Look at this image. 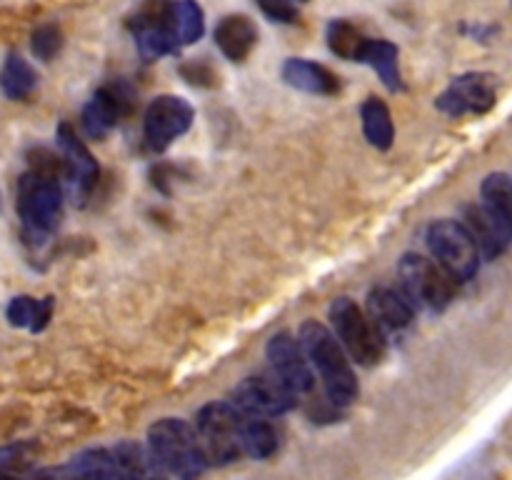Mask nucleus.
Wrapping results in <instances>:
<instances>
[{
    "mask_svg": "<svg viewBox=\"0 0 512 480\" xmlns=\"http://www.w3.org/2000/svg\"><path fill=\"white\" fill-rule=\"evenodd\" d=\"M298 338L303 343L305 353H308L310 363H313L318 380L323 383L325 398L335 408H345L358 398V375H355L353 363H350V353L335 330L323 325L320 320H305L298 330Z\"/></svg>",
    "mask_w": 512,
    "mask_h": 480,
    "instance_id": "f257e3e1",
    "label": "nucleus"
},
{
    "mask_svg": "<svg viewBox=\"0 0 512 480\" xmlns=\"http://www.w3.org/2000/svg\"><path fill=\"white\" fill-rule=\"evenodd\" d=\"M63 188L58 183V173L33 165L28 173L18 178V195L15 210L20 218V233L25 245L43 248L50 235L58 230L63 220Z\"/></svg>",
    "mask_w": 512,
    "mask_h": 480,
    "instance_id": "f03ea898",
    "label": "nucleus"
},
{
    "mask_svg": "<svg viewBox=\"0 0 512 480\" xmlns=\"http://www.w3.org/2000/svg\"><path fill=\"white\" fill-rule=\"evenodd\" d=\"M148 455L155 475L198 478L210 465L195 425L180 418H160L148 428Z\"/></svg>",
    "mask_w": 512,
    "mask_h": 480,
    "instance_id": "7ed1b4c3",
    "label": "nucleus"
},
{
    "mask_svg": "<svg viewBox=\"0 0 512 480\" xmlns=\"http://www.w3.org/2000/svg\"><path fill=\"white\" fill-rule=\"evenodd\" d=\"M245 423L248 413H243L233 400H210L195 413V428L210 465H228L243 458Z\"/></svg>",
    "mask_w": 512,
    "mask_h": 480,
    "instance_id": "20e7f679",
    "label": "nucleus"
},
{
    "mask_svg": "<svg viewBox=\"0 0 512 480\" xmlns=\"http://www.w3.org/2000/svg\"><path fill=\"white\" fill-rule=\"evenodd\" d=\"M398 278L400 290L408 295L415 310H430V313L448 308L460 285L438 260L420 253H405L398 260Z\"/></svg>",
    "mask_w": 512,
    "mask_h": 480,
    "instance_id": "39448f33",
    "label": "nucleus"
},
{
    "mask_svg": "<svg viewBox=\"0 0 512 480\" xmlns=\"http://www.w3.org/2000/svg\"><path fill=\"white\" fill-rule=\"evenodd\" d=\"M328 315L335 335H338L340 343L345 345V350H348L355 363L370 368V365L383 360L385 333L370 318L368 310H363L353 298L343 295V298L333 300Z\"/></svg>",
    "mask_w": 512,
    "mask_h": 480,
    "instance_id": "423d86ee",
    "label": "nucleus"
},
{
    "mask_svg": "<svg viewBox=\"0 0 512 480\" xmlns=\"http://www.w3.org/2000/svg\"><path fill=\"white\" fill-rule=\"evenodd\" d=\"M60 473L80 475V478H140V475H155L148 445L143 448L135 440H120L113 448L83 450Z\"/></svg>",
    "mask_w": 512,
    "mask_h": 480,
    "instance_id": "0eeeda50",
    "label": "nucleus"
},
{
    "mask_svg": "<svg viewBox=\"0 0 512 480\" xmlns=\"http://www.w3.org/2000/svg\"><path fill=\"white\" fill-rule=\"evenodd\" d=\"M430 255L453 275L458 283H468L480 268V248L463 220H435L425 230Z\"/></svg>",
    "mask_w": 512,
    "mask_h": 480,
    "instance_id": "6e6552de",
    "label": "nucleus"
},
{
    "mask_svg": "<svg viewBox=\"0 0 512 480\" xmlns=\"http://www.w3.org/2000/svg\"><path fill=\"white\" fill-rule=\"evenodd\" d=\"M195 120L193 105L180 95H158L148 103L143 113V140L145 148L163 153L190 130Z\"/></svg>",
    "mask_w": 512,
    "mask_h": 480,
    "instance_id": "1a4fd4ad",
    "label": "nucleus"
},
{
    "mask_svg": "<svg viewBox=\"0 0 512 480\" xmlns=\"http://www.w3.org/2000/svg\"><path fill=\"white\" fill-rule=\"evenodd\" d=\"M230 400L243 413L255 415V418H280L295 408L298 395L270 370V373L248 375L240 380L230 393Z\"/></svg>",
    "mask_w": 512,
    "mask_h": 480,
    "instance_id": "9d476101",
    "label": "nucleus"
},
{
    "mask_svg": "<svg viewBox=\"0 0 512 480\" xmlns=\"http://www.w3.org/2000/svg\"><path fill=\"white\" fill-rule=\"evenodd\" d=\"M495 100H498V78L493 73L473 70L450 80L448 88L435 100V108L448 118H465V115L490 113Z\"/></svg>",
    "mask_w": 512,
    "mask_h": 480,
    "instance_id": "9b49d317",
    "label": "nucleus"
},
{
    "mask_svg": "<svg viewBox=\"0 0 512 480\" xmlns=\"http://www.w3.org/2000/svg\"><path fill=\"white\" fill-rule=\"evenodd\" d=\"M135 108V90L125 80H113V83L100 85L93 98L85 103L80 125L83 133L93 140L108 138L110 130L128 118Z\"/></svg>",
    "mask_w": 512,
    "mask_h": 480,
    "instance_id": "f8f14e48",
    "label": "nucleus"
},
{
    "mask_svg": "<svg viewBox=\"0 0 512 480\" xmlns=\"http://www.w3.org/2000/svg\"><path fill=\"white\" fill-rule=\"evenodd\" d=\"M265 355H268L270 370L293 390L298 398L310 395L318 383V373H315L313 363H310L308 353H305L300 338H293L290 333L280 330L265 345Z\"/></svg>",
    "mask_w": 512,
    "mask_h": 480,
    "instance_id": "ddd939ff",
    "label": "nucleus"
},
{
    "mask_svg": "<svg viewBox=\"0 0 512 480\" xmlns=\"http://www.w3.org/2000/svg\"><path fill=\"white\" fill-rule=\"evenodd\" d=\"M55 148L63 155L65 163V180L78 203H83L90 193H93L95 183L100 178V168L95 155L90 153L88 145L80 140L78 130L70 123H60L55 128Z\"/></svg>",
    "mask_w": 512,
    "mask_h": 480,
    "instance_id": "4468645a",
    "label": "nucleus"
},
{
    "mask_svg": "<svg viewBox=\"0 0 512 480\" xmlns=\"http://www.w3.org/2000/svg\"><path fill=\"white\" fill-rule=\"evenodd\" d=\"M170 5L165 0H153L140 10L138 18L130 23V30L135 35V45L138 53L143 55L148 63L170 55L173 50L180 48L178 38L173 33V23H170Z\"/></svg>",
    "mask_w": 512,
    "mask_h": 480,
    "instance_id": "2eb2a0df",
    "label": "nucleus"
},
{
    "mask_svg": "<svg viewBox=\"0 0 512 480\" xmlns=\"http://www.w3.org/2000/svg\"><path fill=\"white\" fill-rule=\"evenodd\" d=\"M365 310H368L370 318L380 325L383 333H398V330H405L413 323L415 313H418L403 290L380 288V285L368 293V298H365Z\"/></svg>",
    "mask_w": 512,
    "mask_h": 480,
    "instance_id": "dca6fc26",
    "label": "nucleus"
},
{
    "mask_svg": "<svg viewBox=\"0 0 512 480\" xmlns=\"http://www.w3.org/2000/svg\"><path fill=\"white\" fill-rule=\"evenodd\" d=\"M280 75H283L285 85L300 90V93L325 95L328 98V95H338L340 88H343V83H340L333 70L308 58H288L280 68Z\"/></svg>",
    "mask_w": 512,
    "mask_h": 480,
    "instance_id": "f3484780",
    "label": "nucleus"
},
{
    "mask_svg": "<svg viewBox=\"0 0 512 480\" xmlns=\"http://www.w3.org/2000/svg\"><path fill=\"white\" fill-rule=\"evenodd\" d=\"M213 38L225 58L233 60V63H245L258 45V28L248 15L230 13L215 25Z\"/></svg>",
    "mask_w": 512,
    "mask_h": 480,
    "instance_id": "a211bd4d",
    "label": "nucleus"
},
{
    "mask_svg": "<svg viewBox=\"0 0 512 480\" xmlns=\"http://www.w3.org/2000/svg\"><path fill=\"white\" fill-rule=\"evenodd\" d=\"M463 223L468 225V230L473 233L475 243H478L480 253L485 258H498V255L505 253V248L512 243L508 233L503 230V225L490 215V210L480 205H465L463 208Z\"/></svg>",
    "mask_w": 512,
    "mask_h": 480,
    "instance_id": "6ab92c4d",
    "label": "nucleus"
},
{
    "mask_svg": "<svg viewBox=\"0 0 512 480\" xmlns=\"http://www.w3.org/2000/svg\"><path fill=\"white\" fill-rule=\"evenodd\" d=\"M398 60H400L398 45L383 38H370L368 45H365V53L363 58H360V63L370 65L390 93H398V90H403V78H400Z\"/></svg>",
    "mask_w": 512,
    "mask_h": 480,
    "instance_id": "aec40b11",
    "label": "nucleus"
},
{
    "mask_svg": "<svg viewBox=\"0 0 512 480\" xmlns=\"http://www.w3.org/2000/svg\"><path fill=\"white\" fill-rule=\"evenodd\" d=\"M360 123H363L365 140L378 150H390L395 143V123L393 113L385 105V100L370 95L363 105H360Z\"/></svg>",
    "mask_w": 512,
    "mask_h": 480,
    "instance_id": "412c9836",
    "label": "nucleus"
},
{
    "mask_svg": "<svg viewBox=\"0 0 512 480\" xmlns=\"http://www.w3.org/2000/svg\"><path fill=\"white\" fill-rule=\"evenodd\" d=\"M53 295L48 298H33V295H18L8 303L5 318L13 328H25L30 333H40L53 315Z\"/></svg>",
    "mask_w": 512,
    "mask_h": 480,
    "instance_id": "4be33fe9",
    "label": "nucleus"
},
{
    "mask_svg": "<svg viewBox=\"0 0 512 480\" xmlns=\"http://www.w3.org/2000/svg\"><path fill=\"white\" fill-rule=\"evenodd\" d=\"M480 203L490 210L495 220L512 240V178L505 173H490L480 185Z\"/></svg>",
    "mask_w": 512,
    "mask_h": 480,
    "instance_id": "5701e85b",
    "label": "nucleus"
},
{
    "mask_svg": "<svg viewBox=\"0 0 512 480\" xmlns=\"http://www.w3.org/2000/svg\"><path fill=\"white\" fill-rule=\"evenodd\" d=\"M0 88H3V95L8 100H28L33 90L38 88V75H35L33 65L20 53L5 55Z\"/></svg>",
    "mask_w": 512,
    "mask_h": 480,
    "instance_id": "b1692460",
    "label": "nucleus"
},
{
    "mask_svg": "<svg viewBox=\"0 0 512 480\" xmlns=\"http://www.w3.org/2000/svg\"><path fill=\"white\" fill-rule=\"evenodd\" d=\"M325 40H328V48L333 55L350 60V63H360L370 38L348 20H333L325 30Z\"/></svg>",
    "mask_w": 512,
    "mask_h": 480,
    "instance_id": "393cba45",
    "label": "nucleus"
},
{
    "mask_svg": "<svg viewBox=\"0 0 512 480\" xmlns=\"http://www.w3.org/2000/svg\"><path fill=\"white\" fill-rule=\"evenodd\" d=\"M170 23H173V33L178 38L180 48L183 45H193L200 40L205 30V15L195 0H173L170 5Z\"/></svg>",
    "mask_w": 512,
    "mask_h": 480,
    "instance_id": "a878e982",
    "label": "nucleus"
},
{
    "mask_svg": "<svg viewBox=\"0 0 512 480\" xmlns=\"http://www.w3.org/2000/svg\"><path fill=\"white\" fill-rule=\"evenodd\" d=\"M278 445V430L273 428L270 418H255V415H248V423H245V455L255 460L273 458Z\"/></svg>",
    "mask_w": 512,
    "mask_h": 480,
    "instance_id": "bb28decb",
    "label": "nucleus"
},
{
    "mask_svg": "<svg viewBox=\"0 0 512 480\" xmlns=\"http://www.w3.org/2000/svg\"><path fill=\"white\" fill-rule=\"evenodd\" d=\"M30 48H33L35 58L53 60L55 55H58V50L63 48V33H60L58 25H53V23L40 25V28L33 33Z\"/></svg>",
    "mask_w": 512,
    "mask_h": 480,
    "instance_id": "cd10ccee",
    "label": "nucleus"
},
{
    "mask_svg": "<svg viewBox=\"0 0 512 480\" xmlns=\"http://www.w3.org/2000/svg\"><path fill=\"white\" fill-rule=\"evenodd\" d=\"M255 5L273 23H295L298 20V8L293 5V0H255Z\"/></svg>",
    "mask_w": 512,
    "mask_h": 480,
    "instance_id": "c85d7f7f",
    "label": "nucleus"
},
{
    "mask_svg": "<svg viewBox=\"0 0 512 480\" xmlns=\"http://www.w3.org/2000/svg\"><path fill=\"white\" fill-rule=\"evenodd\" d=\"M183 75L188 78V83H193V85H210V83H205V80H215L213 70H210V65H205V63L203 65L200 63L185 65Z\"/></svg>",
    "mask_w": 512,
    "mask_h": 480,
    "instance_id": "c756f323",
    "label": "nucleus"
},
{
    "mask_svg": "<svg viewBox=\"0 0 512 480\" xmlns=\"http://www.w3.org/2000/svg\"><path fill=\"white\" fill-rule=\"evenodd\" d=\"M300 3H308V0H300Z\"/></svg>",
    "mask_w": 512,
    "mask_h": 480,
    "instance_id": "7c9ffc66",
    "label": "nucleus"
}]
</instances>
